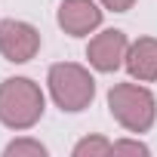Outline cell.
<instances>
[{
  "label": "cell",
  "instance_id": "obj_1",
  "mask_svg": "<svg viewBox=\"0 0 157 157\" xmlns=\"http://www.w3.org/2000/svg\"><path fill=\"white\" fill-rule=\"evenodd\" d=\"M43 117V93L28 77H10L0 83V123L10 129H31Z\"/></svg>",
  "mask_w": 157,
  "mask_h": 157
},
{
  "label": "cell",
  "instance_id": "obj_2",
  "mask_svg": "<svg viewBox=\"0 0 157 157\" xmlns=\"http://www.w3.org/2000/svg\"><path fill=\"white\" fill-rule=\"evenodd\" d=\"M108 111L111 117L129 129V132H148L154 126L157 117V102L151 96V90L136 86V83H117L108 93Z\"/></svg>",
  "mask_w": 157,
  "mask_h": 157
},
{
  "label": "cell",
  "instance_id": "obj_3",
  "mask_svg": "<svg viewBox=\"0 0 157 157\" xmlns=\"http://www.w3.org/2000/svg\"><path fill=\"white\" fill-rule=\"evenodd\" d=\"M49 93L62 111H83L96 96V80L83 65L59 62L49 68Z\"/></svg>",
  "mask_w": 157,
  "mask_h": 157
},
{
  "label": "cell",
  "instance_id": "obj_4",
  "mask_svg": "<svg viewBox=\"0 0 157 157\" xmlns=\"http://www.w3.org/2000/svg\"><path fill=\"white\" fill-rule=\"evenodd\" d=\"M40 49V34L34 25L19 22V19H6L0 22V52H3L6 62H31Z\"/></svg>",
  "mask_w": 157,
  "mask_h": 157
},
{
  "label": "cell",
  "instance_id": "obj_5",
  "mask_svg": "<svg viewBox=\"0 0 157 157\" xmlns=\"http://www.w3.org/2000/svg\"><path fill=\"white\" fill-rule=\"evenodd\" d=\"M126 49H129L126 34L117 31V28H111V31H102V34H96V37L90 40L86 59H90V65H93L96 71L111 74V71H117V68L126 62Z\"/></svg>",
  "mask_w": 157,
  "mask_h": 157
},
{
  "label": "cell",
  "instance_id": "obj_6",
  "mask_svg": "<svg viewBox=\"0 0 157 157\" xmlns=\"http://www.w3.org/2000/svg\"><path fill=\"white\" fill-rule=\"evenodd\" d=\"M59 28L71 37H86L102 25V10L93 0H65L59 6Z\"/></svg>",
  "mask_w": 157,
  "mask_h": 157
},
{
  "label": "cell",
  "instance_id": "obj_7",
  "mask_svg": "<svg viewBox=\"0 0 157 157\" xmlns=\"http://www.w3.org/2000/svg\"><path fill=\"white\" fill-rule=\"evenodd\" d=\"M126 68L142 83L157 80V40L154 37H139L126 49Z\"/></svg>",
  "mask_w": 157,
  "mask_h": 157
},
{
  "label": "cell",
  "instance_id": "obj_8",
  "mask_svg": "<svg viewBox=\"0 0 157 157\" xmlns=\"http://www.w3.org/2000/svg\"><path fill=\"white\" fill-rule=\"evenodd\" d=\"M105 154H114V145L102 136H93L74 145V157H105Z\"/></svg>",
  "mask_w": 157,
  "mask_h": 157
},
{
  "label": "cell",
  "instance_id": "obj_9",
  "mask_svg": "<svg viewBox=\"0 0 157 157\" xmlns=\"http://www.w3.org/2000/svg\"><path fill=\"white\" fill-rule=\"evenodd\" d=\"M43 154H46V148L34 139H16L6 145V157H43Z\"/></svg>",
  "mask_w": 157,
  "mask_h": 157
},
{
  "label": "cell",
  "instance_id": "obj_10",
  "mask_svg": "<svg viewBox=\"0 0 157 157\" xmlns=\"http://www.w3.org/2000/svg\"><path fill=\"white\" fill-rule=\"evenodd\" d=\"M114 154H148L142 142H114Z\"/></svg>",
  "mask_w": 157,
  "mask_h": 157
},
{
  "label": "cell",
  "instance_id": "obj_11",
  "mask_svg": "<svg viewBox=\"0 0 157 157\" xmlns=\"http://www.w3.org/2000/svg\"><path fill=\"white\" fill-rule=\"evenodd\" d=\"M132 3L136 0H102V6L111 13H126V10H132Z\"/></svg>",
  "mask_w": 157,
  "mask_h": 157
}]
</instances>
